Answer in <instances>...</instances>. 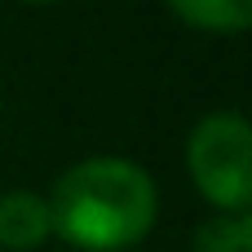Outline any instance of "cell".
<instances>
[{"mask_svg":"<svg viewBox=\"0 0 252 252\" xmlns=\"http://www.w3.org/2000/svg\"><path fill=\"white\" fill-rule=\"evenodd\" d=\"M49 204V226L84 252H115L137 244L155 221V182L142 164L120 155H93L71 164Z\"/></svg>","mask_w":252,"mask_h":252,"instance_id":"6da1fadb","label":"cell"},{"mask_svg":"<svg viewBox=\"0 0 252 252\" xmlns=\"http://www.w3.org/2000/svg\"><path fill=\"white\" fill-rule=\"evenodd\" d=\"M190 177L195 186L217 204V208H235L244 213L252 195V173H248V120L235 111H213L195 124L190 146Z\"/></svg>","mask_w":252,"mask_h":252,"instance_id":"7a4b0ae2","label":"cell"},{"mask_svg":"<svg viewBox=\"0 0 252 252\" xmlns=\"http://www.w3.org/2000/svg\"><path fill=\"white\" fill-rule=\"evenodd\" d=\"M49 204L31 190H9L0 195V248L9 252H27L40 248L49 235Z\"/></svg>","mask_w":252,"mask_h":252,"instance_id":"3957f363","label":"cell"},{"mask_svg":"<svg viewBox=\"0 0 252 252\" xmlns=\"http://www.w3.org/2000/svg\"><path fill=\"white\" fill-rule=\"evenodd\" d=\"M186 22L208 31H244L252 22V0H168Z\"/></svg>","mask_w":252,"mask_h":252,"instance_id":"277c9868","label":"cell"},{"mask_svg":"<svg viewBox=\"0 0 252 252\" xmlns=\"http://www.w3.org/2000/svg\"><path fill=\"white\" fill-rule=\"evenodd\" d=\"M195 248L199 252H252V226L244 213L230 217H208L195 230Z\"/></svg>","mask_w":252,"mask_h":252,"instance_id":"5b68a950","label":"cell"}]
</instances>
